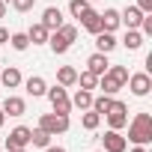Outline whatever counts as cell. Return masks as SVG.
Instances as JSON below:
<instances>
[{
    "label": "cell",
    "mask_w": 152,
    "mask_h": 152,
    "mask_svg": "<svg viewBox=\"0 0 152 152\" xmlns=\"http://www.w3.org/2000/svg\"><path fill=\"white\" fill-rule=\"evenodd\" d=\"M131 152H149V149H146V146H134Z\"/></svg>",
    "instance_id": "cell-36"
},
{
    "label": "cell",
    "mask_w": 152,
    "mask_h": 152,
    "mask_svg": "<svg viewBox=\"0 0 152 152\" xmlns=\"http://www.w3.org/2000/svg\"><path fill=\"white\" fill-rule=\"evenodd\" d=\"M42 152H66V149H63V146H45Z\"/></svg>",
    "instance_id": "cell-34"
},
{
    "label": "cell",
    "mask_w": 152,
    "mask_h": 152,
    "mask_svg": "<svg viewBox=\"0 0 152 152\" xmlns=\"http://www.w3.org/2000/svg\"><path fill=\"white\" fill-rule=\"evenodd\" d=\"M6 15V3H3V0H0V18H3Z\"/></svg>",
    "instance_id": "cell-35"
},
{
    "label": "cell",
    "mask_w": 152,
    "mask_h": 152,
    "mask_svg": "<svg viewBox=\"0 0 152 152\" xmlns=\"http://www.w3.org/2000/svg\"><path fill=\"white\" fill-rule=\"evenodd\" d=\"M128 90L137 96V99H143V96H149V90H152V78L146 72H137V75H128Z\"/></svg>",
    "instance_id": "cell-5"
},
{
    "label": "cell",
    "mask_w": 152,
    "mask_h": 152,
    "mask_svg": "<svg viewBox=\"0 0 152 152\" xmlns=\"http://www.w3.org/2000/svg\"><path fill=\"white\" fill-rule=\"evenodd\" d=\"M42 27H48L51 33L54 30H60V24H63V12H60V6H48L45 12H42V21H39Z\"/></svg>",
    "instance_id": "cell-7"
},
{
    "label": "cell",
    "mask_w": 152,
    "mask_h": 152,
    "mask_svg": "<svg viewBox=\"0 0 152 152\" xmlns=\"http://www.w3.org/2000/svg\"><path fill=\"white\" fill-rule=\"evenodd\" d=\"M137 9L146 15V12H152V0H137Z\"/></svg>",
    "instance_id": "cell-32"
},
{
    "label": "cell",
    "mask_w": 152,
    "mask_h": 152,
    "mask_svg": "<svg viewBox=\"0 0 152 152\" xmlns=\"http://www.w3.org/2000/svg\"><path fill=\"white\" fill-rule=\"evenodd\" d=\"M27 146H30V128L27 125H15L9 131V137H6V149L12 152V149H27Z\"/></svg>",
    "instance_id": "cell-6"
},
{
    "label": "cell",
    "mask_w": 152,
    "mask_h": 152,
    "mask_svg": "<svg viewBox=\"0 0 152 152\" xmlns=\"http://www.w3.org/2000/svg\"><path fill=\"white\" fill-rule=\"evenodd\" d=\"M36 6V0H12V9L15 12H30Z\"/></svg>",
    "instance_id": "cell-31"
},
{
    "label": "cell",
    "mask_w": 152,
    "mask_h": 152,
    "mask_svg": "<svg viewBox=\"0 0 152 152\" xmlns=\"http://www.w3.org/2000/svg\"><path fill=\"white\" fill-rule=\"evenodd\" d=\"M9 45L15 51H27L30 48V39H27V33H9Z\"/></svg>",
    "instance_id": "cell-28"
},
{
    "label": "cell",
    "mask_w": 152,
    "mask_h": 152,
    "mask_svg": "<svg viewBox=\"0 0 152 152\" xmlns=\"http://www.w3.org/2000/svg\"><path fill=\"white\" fill-rule=\"evenodd\" d=\"M0 84H3L6 90H18V87H21V72H18V66H6L3 75H0Z\"/></svg>",
    "instance_id": "cell-11"
},
{
    "label": "cell",
    "mask_w": 152,
    "mask_h": 152,
    "mask_svg": "<svg viewBox=\"0 0 152 152\" xmlns=\"http://www.w3.org/2000/svg\"><path fill=\"white\" fill-rule=\"evenodd\" d=\"M81 21H84V30H87V33H93V36H96V33H102V15H99L96 9H90Z\"/></svg>",
    "instance_id": "cell-17"
},
{
    "label": "cell",
    "mask_w": 152,
    "mask_h": 152,
    "mask_svg": "<svg viewBox=\"0 0 152 152\" xmlns=\"http://www.w3.org/2000/svg\"><path fill=\"white\" fill-rule=\"evenodd\" d=\"M104 116H107V125H110L113 131H119V128L128 125V104H125V102H113Z\"/></svg>",
    "instance_id": "cell-4"
},
{
    "label": "cell",
    "mask_w": 152,
    "mask_h": 152,
    "mask_svg": "<svg viewBox=\"0 0 152 152\" xmlns=\"http://www.w3.org/2000/svg\"><path fill=\"white\" fill-rule=\"evenodd\" d=\"M99 15H102V30L113 33V30L119 27V9H104V12H99Z\"/></svg>",
    "instance_id": "cell-16"
},
{
    "label": "cell",
    "mask_w": 152,
    "mask_h": 152,
    "mask_svg": "<svg viewBox=\"0 0 152 152\" xmlns=\"http://www.w3.org/2000/svg\"><path fill=\"white\" fill-rule=\"evenodd\" d=\"M110 104H113V99H110V96H93V104H90V110H96L99 116H104Z\"/></svg>",
    "instance_id": "cell-24"
},
{
    "label": "cell",
    "mask_w": 152,
    "mask_h": 152,
    "mask_svg": "<svg viewBox=\"0 0 152 152\" xmlns=\"http://www.w3.org/2000/svg\"><path fill=\"white\" fill-rule=\"evenodd\" d=\"M122 45H125L128 51H140V45H143V33H140V30H125Z\"/></svg>",
    "instance_id": "cell-20"
},
{
    "label": "cell",
    "mask_w": 152,
    "mask_h": 152,
    "mask_svg": "<svg viewBox=\"0 0 152 152\" xmlns=\"http://www.w3.org/2000/svg\"><path fill=\"white\" fill-rule=\"evenodd\" d=\"M30 143L36 146V149H45V146H51V134L45 131V128H30Z\"/></svg>",
    "instance_id": "cell-21"
},
{
    "label": "cell",
    "mask_w": 152,
    "mask_h": 152,
    "mask_svg": "<svg viewBox=\"0 0 152 152\" xmlns=\"http://www.w3.org/2000/svg\"><path fill=\"white\" fill-rule=\"evenodd\" d=\"M96 152H104V149H96Z\"/></svg>",
    "instance_id": "cell-40"
},
{
    "label": "cell",
    "mask_w": 152,
    "mask_h": 152,
    "mask_svg": "<svg viewBox=\"0 0 152 152\" xmlns=\"http://www.w3.org/2000/svg\"><path fill=\"white\" fill-rule=\"evenodd\" d=\"M57 33H60V36H63V39H66L69 45H72L75 39H78V27H75V24H66V21L60 24V30H57Z\"/></svg>",
    "instance_id": "cell-30"
},
{
    "label": "cell",
    "mask_w": 152,
    "mask_h": 152,
    "mask_svg": "<svg viewBox=\"0 0 152 152\" xmlns=\"http://www.w3.org/2000/svg\"><path fill=\"white\" fill-rule=\"evenodd\" d=\"M107 75H110V78H113L119 87L128 81V69H125V66H107Z\"/></svg>",
    "instance_id": "cell-29"
},
{
    "label": "cell",
    "mask_w": 152,
    "mask_h": 152,
    "mask_svg": "<svg viewBox=\"0 0 152 152\" xmlns=\"http://www.w3.org/2000/svg\"><path fill=\"white\" fill-rule=\"evenodd\" d=\"M140 21H143V12L137 6H128L125 12H119V24H125V30H137Z\"/></svg>",
    "instance_id": "cell-9"
},
{
    "label": "cell",
    "mask_w": 152,
    "mask_h": 152,
    "mask_svg": "<svg viewBox=\"0 0 152 152\" xmlns=\"http://www.w3.org/2000/svg\"><path fill=\"white\" fill-rule=\"evenodd\" d=\"M75 84H81V90H90V93H93V90L99 87V78L87 69V72H81V75H78V81H75Z\"/></svg>",
    "instance_id": "cell-25"
},
{
    "label": "cell",
    "mask_w": 152,
    "mask_h": 152,
    "mask_svg": "<svg viewBox=\"0 0 152 152\" xmlns=\"http://www.w3.org/2000/svg\"><path fill=\"white\" fill-rule=\"evenodd\" d=\"M99 90H104V96H113V93H119V84L110 78V75L104 72L102 78H99Z\"/></svg>",
    "instance_id": "cell-26"
},
{
    "label": "cell",
    "mask_w": 152,
    "mask_h": 152,
    "mask_svg": "<svg viewBox=\"0 0 152 152\" xmlns=\"http://www.w3.org/2000/svg\"><path fill=\"white\" fill-rule=\"evenodd\" d=\"M24 110H27V104H24L21 96H6V102H3V113H9V116H24Z\"/></svg>",
    "instance_id": "cell-12"
},
{
    "label": "cell",
    "mask_w": 152,
    "mask_h": 152,
    "mask_svg": "<svg viewBox=\"0 0 152 152\" xmlns=\"http://www.w3.org/2000/svg\"><path fill=\"white\" fill-rule=\"evenodd\" d=\"M102 140H104V152H125V146H128V140H125L119 131H113V128H110Z\"/></svg>",
    "instance_id": "cell-8"
},
{
    "label": "cell",
    "mask_w": 152,
    "mask_h": 152,
    "mask_svg": "<svg viewBox=\"0 0 152 152\" xmlns=\"http://www.w3.org/2000/svg\"><path fill=\"white\" fill-rule=\"evenodd\" d=\"M87 3H96V0H87Z\"/></svg>",
    "instance_id": "cell-39"
},
{
    "label": "cell",
    "mask_w": 152,
    "mask_h": 152,
    "mask_svg": "<svg viewBox=\"0 0 152 152\" xmlns=\"http://www.w3.org/2000/svg\"><path fill=\"white\" fill-rule=\"evenodd\" d=\"M48 102H51V107H54V113H63V116H69L72 113V99H69V93H66V87H51L48 93Z\"/></svg>",
    "instance_id": "cell-2"
},
{
    "label": "cell",
    "mask_w": 152,
    "mask_h": 152,
    "mask_svg": "<svg viewBox=\"0 0 152 152\" xmlns=\"http://www.w3.org/2000/svg\"><path fill=\"white\" fill-rule=\"evenodd\" d=\"M3 119H6V113H3V107H0V128H3Z\"/></svg>",
    "instance_id": "cell-37"
},
{
    "label": "cell",
    "mask_w": 152,
    "mask_h": 152,
    "mask_svg": "<svg viewBox=\"0 0 152 152\" xmlns=\"http://www.w3.org/2000/svg\"><path fill=\"white\" fill-rule=\"evenodd\" d=\"M24 87H27V93H30L33 99H39V96H45V93H48V84H45L42 75H33V78H27V81H24Z\"/></svg>",
    "instance_id": "cell-13"
},
{
    "label": "cell",
    "mask_w": 152,
    "mask_h": 152,
    "mask_svg": "<svg viewBox=\"0 0 152 152\" xmlns=\"http://www.w3.org/2000/svg\"><path fill=\"white\" fill-rule=\"evenodd\" d=\"M48 36H51V30H48V27H42V24H33V27L27 30V39H30L33 45H45V42H48Z\"/></svg>",
    "instance_id": "cell-18"
},
{
    "label": "cell",
    "mask_w": 152,
    "mask_h": 152,
    "mask_svg": "<svg viewBox=\"0 0 152 152\" xmlns=\"http://www.w3.org/2000/svg\"><path fill=\"white\" fill-rule=\"evenodd\" d=\"M99 122H102V116H99L96 110H84V116H81V125H84L87 131H96V128H99Z\"/></svg>",
    "instance_id": "cell-27"
},
{
    "label": "cell",
    "mask_w": 152,
    "mask_h": 152,
    "mask_svg": "<svg viewBox=\"0 0 152 152\" xmlns=\"http://www.w3.org/2000/svg\"><path fill=\"white\" fill-rule=\"evenodd\" d=\"M39 128H45L51 137L66 134L69 131V116H63V113H42L39 116Z\"/></svg>",
    "instance_id": "cell-3"
},
{
    "label": "cell",
    "mask_w": 152,
    "mask_h": 152,
    "mask_svg": "<svg viewBox=\"0 0 152 152\" xmlns=\"http://www.w3.org/2000/svg\"><path fill=\"white\" fill-rule=\"evenodd\" d=\"M125 140H131L134 146H146V143H152V113H146V110H143V113H134Z\"/></svg>",
    "instance_id": "cell-1"
},
{
    "label": "cell",
    "mask_w": 152,
    "mask_h": 152,
    "mask_svg": "<svg viewBox=\"0 0 152 152\" xmlns=\"http://www.w3.org/2000/svg\"><path fill=\"white\" fill-rule=\"evenodd\" d=\"M116 45H119V42H116V36H113V33H107V30L96 33V48H99L102 54H110V51H113Z\"/></svg>",
    "instance_id": "cell-14"
},
{
    "label": "cell",
    "mask_w": 152,
    "mask_h": 152,
    "mask_svg": "<svg viewBox=\"0 0 152 152\" xmlns=\"http://www.w3.org/2000/svg\"><path fill=\"white\" fill-rule=\"evenodd\" d=\"M90 104H93V93H90V90H78V93H75L72 107H78V110H90Z\"/></svg>",
    "instance_id": "cell-19"
},
{
    "label": "cell",
    "mask_w": 152,
    "mask_h": 152,
    "mask_svg": "<svg viewBox=\"0 0 152 152\" xmlns=\"http://www.w3.org/2000/svg\"><path fill=\"white\" fill-rule=\"evenodd\" d=\"M3 42H9V30H6V27H0V45H3Z\"/></svg>",
    "instance_id": "cell-33"
},
{
    "label": "cell",
    "mask_w": 152,
    "mask_h": 152,
    "mask_svg": "<svg viewBox=\"0 0 152 152\" xmlns=\"http://www.w3.org/2000/svg\"><path fill=\"white\" fill-rule=\"evenodd\" d=\"M0 152H3V149H0Z\"/></svg>",
    "instance_id": "cell-41"
},
{
    "label": "cell",
    "mask_w": 152,
    "mask_h": 152,
    "mask_svg": "<svg viewBox=\"0 0 152 152\" xmlns=\"http://www.w3.org/2000/svg\"><path fill=\"white\" fill-rule=\"evenodd\" d=\"M12 152H27V149H12Z\"/></svg>",
    "instance_id": "cell-38"
},
{
    "label": "cell",
    "mask_w": 152,
    "mask_h": 152,
    "mask_svg": "<svg viewBox=\"0 0 152 152\" xmlns=\"http://www.w3.org/2000/svg\"><path fill=\"white\" fill-rule=\"evenodd\" d=\"M107 66H110V63H107V54H102V51H96V54L87 60V69L96 75V78H102V75L107 72Z\"/></svg>",
    "instance_id": "cell-10"
},
{
    "label": "cell",
    "mask_w": 152,
    "mask_h": 152,
    "mask_svg": "<svg viewBox=\"0 0 152 152\" xmlns=\"http://www.w3.org/2000/svg\"><path fill=\"white\" fill-rule=\"evenodd\" d=\"M48 45H51V51H54V54H66V51L72 48V45H69V42H66V39H63V36H60L57 30H54V33L48 36Z\"/></svg>",
    "instance_id": "cell-23"
},
{
    "label": "cell",
    "mask_w": 152,
    "mask_h": 152,
    "mask_svg": "<svg viewBox=\"0 0 152 152\" xmlns=\"http://www.w3.org/2000/svg\"><path fill=\"white\" fill-rule=\"evenodd\" d=\"M90 9H93V6L87 3V0H72V3H69V15H72V18H78V21H81Z\"/></svg>",
    "instance_id": "cell-22"
},
{
    "label": "cell",
    "mask_w": 152,
    "mask_h": 152,
    "mask_svg": "<svg viewBox=\"0 0 152 152\" xmlns=\"http://www.w3.org/2000/svg\"><path fill=\"white\" fill-rule=\"evenodd\" d=\"M75 81H78V69L60 66V72H57V84H60V87H75Z\"/></svg>",
    "instance_id": "cell-15"
}]
</instances>
